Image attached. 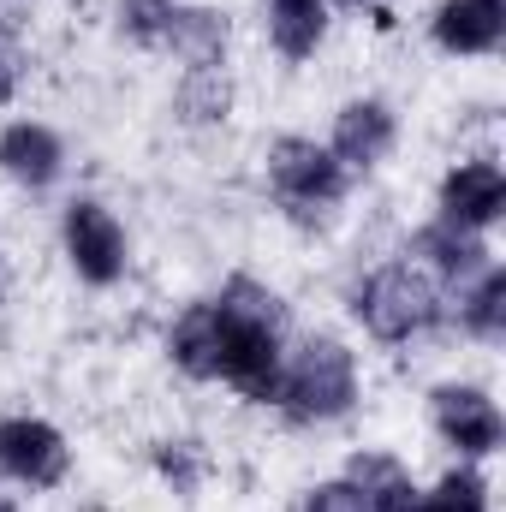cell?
<instances>
[{"label":"cell","instance_id":"obj_1","mask_svg":"<svg viewBox=\"0 0 506 512\" xmlns=\"http://www.w3.org/2000/svg\"><path fill=\"white\" fill-rule=\"evenodd\" d=\"M215 382L251 405H274L286 364V298L251 274H233L215 298Z\"/></svg>","mask_w":506,"mask_h":512},{"label":"cell","instance_id":"obj_2","mask_svg":"<svg viewBox=\"0 0 506 512\" xmlns=\"http://www.w3.org/2000/svg\"><path fill=\"white\" fill-rule=\"evenodd\" d=\"M352 316L381 346H411V340H423L447 322V286L429 268H417L411 256H393V262H381L358 280Z\"/></svg>","mask_w":506,"mask_h":512},{"label":"cell","instance_id":"obj_3","mask_svg":"<svg viewBox=\"0 0 506 512\" xmlns=\"http://www.w3.org/2000/svg\"><path fill=\"white\" fill-rule=\"evenodd\" d=\"M358 405V352L334 334H310L286 352L280 364V393H274V411L298 429H322V423H340L352 417Z\"/></svg>","mask_w":506,"mask_h":512},{"label":"cell","instance_id":"obj_4","mask_svg":"<svg viewBox=\"0 0 506 512\" xmlns=\"http://www.w3.org/2000/svg\"><path fill=\"white\" fill-rule=\"evenodd\" d=\"M262 173H268V197H274L280 215L298 221V227H322V221L346 203V191H352V173L328 155V143L298 137V131H286V137L268 143Z\"/></svg>","mask_w":506,"mask_h":512},{"label":"cell","instance_id":"obj_5","mask_svg":"<svg viewBox=\"0 0 506 512\" xmlns=\"http://www.w3.org/2000/svg\"><path fill=\"white\" fill-rule=\"evenodd\" d=\"M60 251L72 262V274L84 286H120L131 268V239L120 227V215L96 197H72L60 215Z\"/></svg>","mask_w":506,"mask_h":512},{"label":"cell","instance_id":"obj_6","mask_svg":"<svg viewBox=\"0 0 506 512\" xmlns=\"http://www.w3.org/2000/svg\"><path fill=\"white\" fill-rule=\"evenodd\" d=\"M429 429L459 453V459H489V453H501L506 441V417L501 405H495V393L477 382H441L429 393Z\"/></svg>","mask_w":506,"mask_h":512},{"label":"cell","instance_id":"obj_7","mask_svg":"<svg viewBox=\"0 0 506 512\" xmlns=\"http://www.w3.org/2000/svg\"><path fill=\"white\" fill-rule=\"evenodd\" d=\"M0 477H12L18 489H60L72 477V447L48 417L12 411L0 417Z\"/></svg>","mask_w":506,"mask_h":512},{"label":"cell","instance_id":"obj_8","mask_svg":"<svg viewBox=\"0 0 506 512\" xmlns=\"http://www.w3.org/2000/svg\"><path fill=\"white\" fill-rule=\"evenodd\" d=\"M506 215V173L501 161L489 155H471L459 167H447L441 191H435V221H453L465 233H489Z\"/></svg>","mask_w":506,"mask_h":512},{"label":"cell","instance_id":"obj_9","mask_svg":"<svg viewBox=\"0 0 506 512\" xmlns=\"http://www.w3.org/2000/svg\"><path fill=\"white\" fill-rule=\"evenodd\" d=\"M399 143V114L381 102V96H352L340 114H334V131H328V155L346 167V173H370L393 155Z\"/></svg>","mask_w":506,"mask_h":512},{"label":"cell","instance_id":"obj_10","mask_svg":"<svg viewBox=\"0 0 506 512\" xmlns=\"http://www.w3.org/2000/svg\"><path fill=\"white\" fill-rule=\"evenodd\" d=\"M0 173L24 191H54L66 179V137L42 120L0 126Z\"/></svg>","mask_w":506,"mask_h":512},{"label":"cell","instance_id":"obj_11","mask_svg":"<svg viewBox=\"0 0 506 512\" xmlns=\"http://www.w3.org/2000/svg\"><path fill=\"white\" fill-rule=\"evenodd\" d=\"M429 36L453 60H483L506 42V0H441L429 12Z\"/></svg>","mask_w":506,"mask_h":512},{"label":"cell","instance_id":"obj_12","mask_svg":"<svg viewBox=\"0 0 506 512\" xmlns=\"http://www.w3.org/2000/svg\"><path fill=\"white\" fill-rule=\"evenodd\" d=\"M447 322H459L465 340L477 346H501L506 340V268L483 262L471 280L447 286Z\"/></svg>","mask_w":506,"mask_h":512},{"label":"cell","instance_id":"obj_13","mask_svg":"<svg viewBox=\"0 0 506 512\" xmlns=\"http://www.w3.org/2000/svg\"><path fill=\"white\" fill-rule=\"evenodd\" d=\"M405 256H411L417 268H429L441 286H459V280H471L483 262H495L489 245H483V233H465V227H453V221H429V227H417L411 245H405Z\"/></svg>","mask_w":506,"mask_h":512},{"label":"cell","instance_id":"obj_14","mask_svg":"<svg viewBox=\"0 0 506 512\" xmlns=\"http://www.w3.org/2000/svg\"><path fill=\"white\" fill-rule=\"evenodd\" d=\"M161 48H173L179 66H227L233 48V18L221 6H173V24L161 36Z\"/></svg>","mask_w":506,"mask_h":512},{"label":"cell","instance_id":"obj_15","mask_svg":"<svg viewBox=\"0 0 506 512\" xmlns=\"http://www.w3.org/2000/svg\"><path fill=\"white\" fill-rule=\"evenodd\" d=\"M328 24H334V6L328 0H268V48L280 60H310L322 42H328Z\"/></svg>","mask_w":506,"mask_h":512},{"label":"cell","instance_id":"obj_16","mask_svg":"<svg viewBox=\"0 0 506 512\" xmlns=\"http://www.w3.org/2000/svg\"><path fill=\"white\" fill-rule=\"evenodd\" d=\"M340 477L364 495V507L370 512H417V483H411V471H405L393 453H381V447L352 453Z\"/></svg>","mask_w":506,"mask_h":512},{"label":"cell","instance_id":"obj_17","mask_svg":"<svg viewBox=\"0 0 506 512\" xmlns=\"http://www.w3.org/2000/svg\"><path fill=\"white\" fill-rule=\"evenodd\" d=\"M173 120L191 131L233 120V72L227 66H185L173 84Z\"/></svg>","mask_w":506,"mask_h":512},{"label":"cell","instance_id":"obj_18","mask_svg":"<svg viewBox=\"0 0 506 512\" xmlns=\"http://www.w3.org/2000/svg\"><path fill=\"white\" fill-rule=\"evenodd\" d=\"M167 358H173V370H185L191 382H215V310H209V298H197V304H185V310L173 316V328H167Z\"/></svg>","mask_w":506,"mask_h":512},{"label":"cell","instance_id":"obj_19","mask_svg":"<svg viewBox=\"0 0 506 512\" xmlns=\"http://www.w3.org/2000/svg\"><path fill=\"white\" fill-rule=\"evenodd\" d=\"M417 512H489V477L459 459L447 477H435V489H417Z\"/></svg>","mask_w":506,"mask_h":512},{"label":"cell","instance_id":"obj_20","mask_svg":"<svg viewBox=\"0 0 506 512\" xmlns=\"http://www.w3.org/2000/svg\"><path fill=\"white\" fill-rule=\"evenodd\" d=\"M155 471H161V483L179 501H191L203 489V477H209V453H203V441H161L155 447Z\"/></svg>","mask_w":506,"mask_h":512},{"label":"cell","instance_id":"obj_21","mask_svg":"<svg viewBox=\"0 0 506 512\" xmlns=\"http://www.w3.org/2000/svg\"><path fill=\"white\" fill-rule=\"evenodd\" d=\"M173 6L179 0H114V30L137 48H161V36L173 24Z\"/></svg>","mask_w":506,"mask_h":512},{"label":"cell","instance_id":"obj_22","mask_svg":"<svg viewBox=\"0 0 506 512\" xmlns=\"http://www.w3.org/2000/svg\"><path fill=\"white\" fill-rule=\"evenodd\" d=\"M298 512H370V507H364V495H358L346 477H328V483H316V489L304 495Z\"/></svg>","mask_w":506,"mask_h":512},{"label":"cell","instance_id":"obj_23","mask_svg":"<svg viewBox=\"0 0 506 512\" xmlns=\"http://www.w3.org/2000/svg\"><path fill=\"white\" fill-rule=\"evenodd\" d=\"M24 84V54H18V36H12V18L0 12V108L18 96Z\"/></svg>","mask_w":506,"mask_h":512},{"label":"cell","instance_id":"obj_24","mask_svg":"<svg viewBox=\"0 0 506 512\" xmlns=\"http://www.w3.org/2000/svg\"><path fill=\"white\" fill-rule=\"evenodd\" d=\"M328 6H346V12H364V18H376V24H387V12H393V0H328Z\"/></svg>","mask_w":506,"mask_h":512},{"label":"cell","instance_id":"obj_25","mask_svg":"<svg viewBox=\"0 0 506 512\" xmlns=\"http://www.w3.org/2000/svg\"><path fill=\"white\" fill-rule=\"evenodd\" d=\"M0 512H18V501H12V495H6V489H0Z\"/></svg>","mask_w":506,"mask_h":512}]
</instances>
